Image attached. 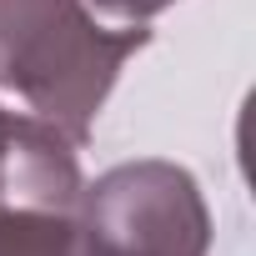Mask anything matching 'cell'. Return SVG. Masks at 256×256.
Returning a JSON list of instances; mask_svg holds the SVG:
<instances>
[{
    "mask_svg": "<svg viewBox=\"0 0 256 256\" xmlns=\"http://www.w3.org/2000/svg\"><path fill=\"white\" fill-rule=\"evenodd\" d=\"M146 46V26L106 30L86 0H0V86L76 146L90 136L126 60Z\"/></svg>",
    "mask_w": 256,
    "mask_h": 256,
    "instance_id": "1",
    "label": "cell"
},
{
    "mask_svg": "<svg viewBox=\"0 0 256 256\" xmlns=\"http://www.w3.org/2000/svg\"><path fill=\"white\" fill-rule=\"evenodd\" d=\"M76 226L86 256H206L211 246L206 196L171 161H126L80 186Z\"/></svg>",
    "mask_w": 256,
    "mask_h": 256,
    "instance_id": "2",
    "label": "cell"
},
{
    "mask_svg": "<svg viewBox=\"0 0 256 256\" xmlns=\"http://www.w3.org/2000/svg\"><path fill=\"white\" fill-rule=\"evenodd\" d=\"M80 186L76 141L60 126L0 110V211H76Z\"/></svg>",
    "mask_w": 256,
    "mask_h": 256,
    "instance_id": "3",
    "label": "cell"
},
{
    "mask_svg": "<svg viewBox=\"0 0 256 256\" xmlns=\"http://www.w3.org/2000/svg\"><path fill=\"white\" fill-rule=\"evenodd\" d=\"M0 256H86L76 211H0Z\"/></svg>",
    "mask_w": 256,
    "mask_h": 256,
    "instance_id": "4",
    "label": "cell"
},
{
    "mask_svg": "<svg viewBox=\"0 0 256 256\" xmlns=\"http://www.w3.org/2000/svg\"><path fill=\"white\" fill-rule=\"evenodd\" d=\"M90 6H96L100 16H116V20H131V26H141V20L161 16L166 6H176V0H90Z\"/></svg>",
    "mask_w": 256,
    "mask_h": 256,
    "instance_id": "5",
    "label": "cell"
}]
</instances>
